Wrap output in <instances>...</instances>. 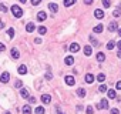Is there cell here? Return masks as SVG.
I'll return each mask as SVG.
<instances>
[{
  "mask_svg": "<svg viewBox=\"0 0 121 114\" xmlns=\"http://www.w3.org/2000/svg\"><path fill=\"white\" fill-rule=\"evenodd\" d=\"M9 80H10V73H9V71L2 73V76H0V81H2L3 84H7Z\"/></svg>",
  "mask_w": 121,
  "mask_h": 114,
  "instance_id": "2",
  "label": "cell"
},
{
  "mask_svg": "<svg viewBox=\"0 0 121 114\" xmlns=\"http://www.w3.org/2000/svg\"><path fill=\"white\" fill-rule=\"evenodd\" d=\"M34 42H36L37 44H40V43H41V39H40V37H37V39H36V40H34Z\"/></svg>",
  "mask_w": 121,
  "mask_h": 114,
  "instance_id": "44",
  "label": "cell"
},
{
  "mask_svg": "<svg viewBox=\"0 0 121 114\" xmlns=\"http://www.w3.org/2000/svg\"><path fill=\"white\" fill-rule=\"evenodd\" d=\"M90 42H91V43H93L94 46H97V44H98V43H97V40L94 39V37H93V36H90Z\"/></svg>",
  "mask_w": 121,
  "mask_h": 114,
  "instance_id": "36",
  "label": "cell"
},
{
  "mask_svg": "<svg viewBox=\"0 0 121 114\" xmlns=\"http://www.w3.org/2000/svg\"><path fill=\"white\" fill-rule=\"evenodd\" d=\"M41 101L44 104H50L51 103V96H50V94H43V96H41Z\"/></svg>",
  "mask_w": 121,
  "mask_h": 114,
  "instance_id": "7",
  "label": "cell"
},
{
  "mask_svg": "<svg viewBox=\"0 0 121 114\" xmlns=\"http://www.w3.org/2000/svg\"><path fill=\"white\" fill-rule=\"evenodd\" d=\"M30 3H31L33 6H39V4L41 3V0H30Z\"/></svg>",
  "mask_w": 121,
  "mask_h": 114,
  "instance_id": "34",
  "label": "cell"
},
{
  "mask_svg": "<svg viewBox=\"0 0 121 114\" xmlns=\"http://www.w3.org/2000/svg\"><path fill=\"white\" fill-rule=\"evenodd\" d=\"M64 63H66L67 66H73V64H74V57H73V56H67L66 59H64Z\"/></svg>",
  "mask_w": 121,
  "mask_h": 114,
  "instance_id": "8",
  "label": "cell"
},
{
  "mask_svg": "<svg viewBox=\"0 0 121 114\" xmlns=\"http://www.w3.org/2000/svg\"><path fill=\"white\" fill-rule=\"evenodd\" d=\"M10 54H11V59H14V60H17L20 57V53H19V50H17V49H11Z\"/></svg>",
  "mask_w": 121,
  "mask_h": 114,
  "instance_id": "10",
  "label": "cell"
},
{
  "mask_svg": "<svg viewBox=\"0 0 121 114\" xmlns=\"http://www.w3.org/2000/svg\"><path fill=\"white\" fill-rule=\"evenodd\" d=\"M48 10H50L51 13H57V11H59V6H57L56 3H50V4H48Z\"/></svg>",
  "mask_w": 121,
  "mask_h": 114,
  "instance_id": "11",
  "label": "cell"
},
{
  "mask_svg": "<svg viewBox=\"0 0 121 114\" xmlns=\"http://www.w3.org/2000/svg\"><path fill=\"white\" fill-rule=\"evenodd\" d=\"M10 10H11V14H13L16 19H20V17L23 16V9H22L20 6H17V4H13V6L10 7Z\"/></svg>",
  "mask_w": 121,
  "mask_h": 114,
  "instance_id": "1",
  "label": "cell"
},
{
  "mask_svg": "<svg viewBox=\"0 0 121 114\" xmlns=\"http://www.w3.org/2000/svg\"><path fill=\"white\" fill-rule=\"evenodd\" d=\"M85 113H87V114H93V113H94V108H93L91 106H88L87 108H85Z\"/></svg>",
  "mask_w": 121,
  "mask_h": 114,
  "instance_id": "33",
  "label": "cell"
},
{
  "mask_svg": "<svg viewBox=\"0 0 121 114\" xmlns=\"http://www.w3.org/2000/svg\"><path fill=\"white\" fill-rule=\"evenodd\" d=\"M46 79H47V80H51V79H53V74H51L50 71H47V74H46Z\"/></svg>",
  "mask_w": 121,
  "mask_h": 114,
  "instance_id": "37",
  "label": "cell"
},
{
  "mask_svg": "<svg viewBox=\"0 0 121 114\" xmlns=\"http://www.w3.org/2000/svg\"><path fill=\"white\" fill-rule=\"evenodd\" d=\"M4 114H11V113H10V111H6V113H4Z\"/></svg>",
  "mask_w": 121,
  "mask_h": 114,
  "instance_id": "50",
  "label": "cell"
},
{
  "mask_svg": "<svg viewBox=\"0 0 121 114\" xmlns=\"http://www.w3.org/2000/svg\"><path fill=\"white\" fill-rule=\"evenodd\" d=\"M91 53H93V47L91 46H85L84 47V54L85 56H91Z\"/></svg>",
  "mask_w": 121,
  "mask_h": 114,
  "instance_id": "18",
  "label": "cell"
},
{
  "mask_svg": "<svg viewBox=\"0 0 121 114\" xmlns=\"http://www.w3.org/2000/svg\"><path fill=\"white\" fill-rule=\"evenodd\" d=\"M115 46H117V47H118V50H121V40H120V42H118V43H115Z\"/></svg>",
  "mask_w": 121,
  "mask_h": 114,
  "instance_id": "43",
  "label": "cell"
},
{
  "mask_svg": "<svg viewBox=\"0 0 121 114\" xmlns=\"http://www.w3.org/2000/svg\"><path fill=\"white\" fill-rule=\"evenodd\" d=\"M113 16H114V17H120V16H121L120 9H115V10H114V13H113Z\"/></svg>",
  "mask_w": 121,
  "mask_h": 114,
  "instance_id": "35",
  "label": "cell"
},
{
  "mask_svg": "<svg viewBox=\"0 0 121 114\" xmlns=\"http://www.w3.org/2000/svg\"><path fill=\"white\" fill-rule=\"evenodd\" d=\"M97 60H98V61H104V60H106V54L101 53V51L97 53Z\"/></svg>",
  "mask_w": 121,
  "mask_h": 114,
  "instance_id": "21",
  "label": "cell"
},
{
  "mask_svg": "<svg viewBox=\"0 0 121 114\" xmlns=\"http://www.w3.org/2000/svg\"><path fill=\"white\" fill-rule=\"evenodd\" d=\"M76 3V0H64V6L66 7H70V6H73Z\"/></svg>",
  "mask_w": 121,
  "mask_h": 114,
  "instance_id": "24",
  "label": "cell"
},
{
  "mask_svg": "<svg viewBox=\"0 0 121 114\" xmlns=\"http://www.w3.org/2000/svg\"><path fill=\"white\" fill-rule=\"evenodd\" d=\"M9 10V7L6 6V4H3V3H0V11H7Z\"/></svg>",
  "mask_w": 121,
  "mask_h": 114,
  "instance_id": "32",
  "label": "cell"
},
{
  "mask_svg": "<svg viewBox=\"0 0 121 114\" xmlns=\"http://www.w3.org/2000/svg\"><path fill=\"white\" fill-rule=\"evenodd\" d=\"M115 88H117V90H121V81H118V83L115 84Z\"/></svg>",
  "mask_w": 121,
  "mask_h": 114,
  "instance_id": "41",
  "label": "cell"
},
{
  "mask_svg": "<svg viewBox=\"0 0 121 114\" xmlns=\"http://www.w3.org/2000/svg\"><path fill=\"white\" fill-rule=\"evenodd\" d=\"M111 114H120V110L118 108H111Z\"/></svg>",
  "mask_w": 121,
  "mask_h": 114,
  "instance_id": "38",
  "label": "cell"
},
{
  "mask_svg": "<svg viewBox=\"0 0 121 114\" xmlns=\"http://www.w3.org/2000/svg\"><path fill=\"white\" fill-rule=\"evenodd\" d=\"M68 49H70V51H71V53H77V51L80 50V46H78L77 43H71Z\"/></svg>",
  "mask_w": 121,
  "mask_h": 114,
  "instance_id": "12",
  "label": "cell"
},
{
  "mask_svg": "<svg viewBox=\"0 0 121 114\" xmlns=\"http://www.w3.org/2000/svg\"><path fill=\"white\" fill-rule=\"evenodd\" d=\"M37 31H39V34H41V36H43V34H46V33H47V29H46L44 26H40V27L37 29Z\"/></svg>",
  "mask_w": 121,
  "mask_h": 114,
  "instance_id": "26",
  "label": "cell"
},
{
  "mask_svg": "<svg viewBox=\"0 0 121 114\" xmlns=\"http://www.w3.org/2000/svg\"><path fill=\"white\" fill-rule=\"evenodd\" d=\"M117 56H118V57H120V59H121V50H120V51H118V53H117Z\"/></svg>",
  "mask_w": 121,
  "mask_h": 114,
  "instance_id": "46",
  "label": "cell"
},
{
  "mask_svg": "<svg viewBox=\"0 0 121 114\" xmlns=\"http://www.w3.org/2000/svg\"><path fill=\"white\" fill-rule=\"evenodd\" d=\"M101 3H103V6H104L106 9H108V7L111 6V0H103Z\"/></svg>",
  "mask_w": 121,
  "mask_h": 114,
  "instance_id": "29",
  "label": "cell"
},
{
  "mask_svg": "<svg viewBox=\"0 0 121 114\" xmlns=\"http://www.w3.org/2000/svg\"><path fill=\"white\" fill-rule=\"evenodd\" d=\"M19 2H22V3H26V2H27V0H19Z\"/></svg>",
  "mask_w": 121,
  "mask_h": 114,
  "instance_id": "49",
  "label": "cell"
},
{
  "mask_svg": "<svg viewBox=\"0 0 121 114\" xmlns=\"http://www.w3.org/2000/svg\"><path fill=\"white\" fill-rule=\"evenodd\" d=\"M34 113H36V114H44V107H41V106L36 107V108H34Z\"/></svg>",
  "mask_w": 121,
  "mask_h": 114,
  "instance_id": "22",
  "label": "cell"
},
{
  "mask_svg": "<svg viewBox=\"0 0 121 114\" xmlns=\"http://www.w3.org/2000/svg\"><path fill=\"white\" fill-rule=\"evenodd\" d=\"M4 27V23H3V20H0V29H3Z\"/></svg>",
  "mask_w": 121,
  "mask_h": 114,
  "instance_id": "45",
  "label": "cell"
},
{
  "mask_svg": "<svg viewBox=\"0 0 121 114\" xmlns=\"http://www.w3.org/2000/svg\"><path fill=\"white\" fill-rule=\"evenodd\" d=\"M14 87H16V88H22V87H23V81H22V80H17V81L14 83Z\"/></svg>",
  "mask_w": 121,
  "mask_h": 114,
  "instance_id": "31",
  "label": "cell"
},
{
  "mask_svg": "<svg viewBox=\"0 0 121 114\" xmlns=\"http://www.w3.org/2000/svg\"><path fill=\"white\" fill-rule=\"evenodd\" d=\"M114 47H115V42H113V40H110V42L107 43V49H108V50H113Z\"/></svg>",
  "mask_w": 121,
  "mask_h": 114,
  "instance_id": "28",
  "label": "cell"
},
{
  "mask_svg": "<svg viewBox=\"0 0 121 114\" xmlns=\"http://www.w3.org/2000/svg\"><path fill=\"white\" fill-rule=\"evenodd\" d=\"M98 91H100V93H106V91H107V86L101 83V84H100V87H98Z\"/></svg>",
  "mask_w": 121,
  "mask_h": 114,
  "instance_id": "27",
  "label": "cell"
},
{
  "mask_svg": "<svg viewBox=\"0 0 121 114\" xmlns=\"http://www.w3.org/2000/svg\"><path fill=\"white\" fill-rule=\"evenodd\" d=\"M93 2H94V0H84L85 4H93Z\"/></svg>",
  "mask_w": 121,
  "mask_h": 114,
  "instance_id": "42",
  "label": "cell"
},
{
  "mask_svg": "<svg viewBox=\"0 0 121 114\" xmlns=\"http://www.w3.org/2000/svg\"><path fill=\"white\" fill-rule=\"evenodd\" d=\"M94 17L95 19H104V11L101 9H95L94 10Z\"/></svg>",
  "mask_w": 121,
  "mask_h": 114,
  "instance_id": "6",
  "label": "cell"
},
{
  "mask_svg": "<svg viewBox=\"0 0 121 114\" xmlns=\"http://www.w3.org/2000/svg\"><path fill=\"white\" fill-rule=\"evenodd\" d=\"M7 36L10 37V39H13V37H14V29H11V27H10V29L7 30Z\"/></svg>",
  "mask_w": 121,
  "mask_h": 114,
  "instance_id": "30",
  "label": "cell"
},
{
  "mask_svg": "<svg viewBox=\"0 0 121 114\" xmlns=\"http://www.w3.org/2000/svg\"><path fill=\"white\" fill-rule=\"evenodd\" d=\"M20 96H22L23 99H29V97H30L29 90H27V88H22V90H20Z\"/></svg>",
  "mask_w": 121,
  "mask_h": 114,
  "instance_id": "14",
  "label": "cell"
},
{
  "mask_svg": "<svg viewBox=\"0 0 121 114\" xmlns=\"http://www.w3.org/2000/svg\"><path fill=\"white\" fill-rule=\"evenodd\" d=\"M23 114H31V107H30V104H26V106L23 107Z\"/></svg>",
  "mask_w": 121,
  "mask_h": 114,
  "instance_id": "20",
  "label": "cell"
},
{
  "mask_svg": "<svg viewBox=\"0 0 121 114\" xmlns=\"http://www.w3.org/2000/svg\"><path fill=\"white\" fill-rule=\"evenodd\" d=\"M97 80H98L100 83H103V81L106 80V74H104V73H100V74L97 76Z\"/></svg>",
  "mask_w": 121,
  "mask_h": 114,
  "instance_id": "25",
  "label": "cell"
},
{
  "mask_svg": "<svg viewBox=\"0 0 121 114\" xmlns=\"http://www.w3.org/2000/svg\"><path fill=\"white\" fill-rule=\"evenodd\" d=\"M6 50V46L3 44V43H0V53H2V51H4Z\"/></svg>",
  "mask_w": 121,
  "mask_h": 114,
  "instance_id": "39",
  "label": "cell"
},
{
  "mask_svg": "<svg viewBox=\"0 0 121 114\" xmlns=\"http://www.w3.org/2000/svg\"><path fill=\"white\" fill-rule=\"evenodd\" d=\"M84 80H85V83H87V84H93L94 80H95V77H94L91 73H87V74L84 76Z\"/></svg>",
  "mask_w": 121,
  "mask_h": 114,
  "instance_id": "3",
  "label": "cell"
},
{
  "mask_svg": "<svg viewBox=\"0 0 121 114\" xmlns=\"http://www.w3.org/2000/svg\"><path fill=\"white\" fill-rule=\"evenodd\" d=\"M97 108H98V110H101V108L107 110V108H108V101H107L106 99H103V100H101V103H100V104L97 106Z\"/></svg>",
  "mask_w": 121,
  "mask_h": 114,
  "instance_id": "5",
  "label": "cell"
},
{
  "mask_svg": "<svg viewBox=\"0 0 121 114\" xmlns=\"http://www.w3.org/2000/svg\"><path fill=\"white\" fill-rule=\"evenodd\" d=\"M46 19H47L46 11H39V13H37V20H39V22H44Z\"/></svg>",
  "mask_w": 121,
  "mask_h": 114,
  "instance_id": "9",
  "label": "cell"
},
{
  "mask_svg": "<svg viewBox=\"0 0 121 114\" xmlns=\"http://www.w3.org/2000/svg\"><path fill=\"white\" fill-rule=\"evenodd\" d=\"M118 36L121 37V29H118Z\"/></svg>",
  "mask_w": 121,
  "mask_h": 114,
  "instance_id": "48",
  "label": "cell"
},
{
  "mask_svg": "<svg viewBox=\"0 0 121 114\" xmlns=\"http://www.w3.org/2000/svg\"><path fill=\"white\" fill-rule=\"evenodd\" d=\"M107 96H108V99H115L117 97V93L114 90H107Z\"/></svg>",
  "mask_w": 121,
  "mask_h": 114,
  "instance_id": "19",
  "label": "cell"
},
{
  "mask_svg": "<svg viewBox=\"0 0 121 114\" xmlns=\"http://www.w3.org/2000/svg\"><path fill=\"white\" fill-rule=\"evenodd\" d=\"M103 30H104V26H103V24H97V26L93 29L94 33H103Z\"/></svg>",
  "mask_w": 121,
  "mask_h": 114,
  "instance_id": "16",
  "label": "cell"
},
{
  "mask_svg": "<svg viewBox=\"0 0 121 114\" xmlns=\"http://www.w3.org/2000/svg\"><path fill=\"white\" fill-rule=\"evenodd\" d=\"M57 114H64V113H63V111H60V110L57 108Z\"/></svg>",
  "mask_w": 121,
  "mask_h": 114,
  "instance_id": "47",
  "label": "cell"
},
{
  "mask_svg": "<svg viewBox=\"0 0 121 114\" xmlns=\"http://www.w3.org/2000/svg\"><path fill=\"white\" fill-rule=\"evenodd\" d=\"M108 30L113 33V31H117L118 30V24L115 23V22H113V23H110V26H108Z\"/></svg>",
  "mask_w": 121,
  "mask_h": 114,
  "instance_id": "15",
  "label": "cell"
},
{
  "mask_svg": "<svg viewBox=\"0 0 121 114\" xmlns=\"http://www.w3.org/2000/svg\"><path fill=\"white\" fill-rule=\"evenodd\" d=\"M64 81H66L67 86H74V84H76V80H74L73 76H66V77H64Z\"/></svg>",
  "mask_w": 121,
  "mask_h": 114,
  "instance_id": "4",
  "label": "cell"
},
{
  "mask_svg": "<svg viewBox=\"0 0 121 114\" xmlns=\"http://www.w3.org/2000/svg\"><path fill=\"white\" fill-rule=\"evenodd\" d=\"M77 96L81 97V99L85 97V90H84V88H78V90H77Z\"/></svg>",
  "mask_w": 121,
  "mask_h": 114,
  "instance_id": "23",
  "label": "cell"
},
{
  "mask_svg": "<svg viewBox=\"0 0 121 114\" xmlns=\"http://www.w3.org/2000/svg\"><path fill=\"white\" fill-rule=\"evenodd\" d=\"M34 29H36L34 23H27V24H26V31H27V33H33Z\"/></svg>",
  "mask_w": 121,
  "mask_h": 114,
  "instance_id": "13",
  "label": "cell"
},
{
  "mask_svg": "<svg viewBox=\"0 0 121 114\" xmlns=\"http://www.w3.org/2000/svg\"><path fill=\"white\" fill-rule=\"evenodd\" d=\"M17 71H19V74H26V73H27V67H26L24 64H22V66H19Z\"/></svg>",
  "mask_w": 121,
  "mask_h": 114,
  "instance_id": "17",
  "label": "cell"
},
{
  "mask_svg": "<svg viewBox=\"0 0 121 114\" xmlns=\"http://www.w3.org/2000/svg\"><path fill=\"white\" fill-rule=\"evenodd\" d=\"M29 101H30L31 104H34V103H36V99H34V97H29Z\"/></svg>",
  "mask_w": 121,
  "mask_h": 114,
  "instance_id": "40",
  "label": "cell"
}]
</instances>
